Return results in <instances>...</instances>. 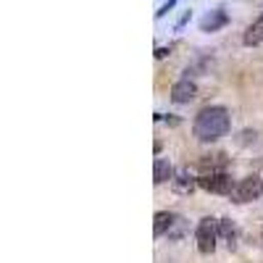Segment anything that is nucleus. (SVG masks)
<instances>
[{
  "label": "nucleus",
  "instance_id": "f257e3e1",
  "mask_svg": "<svg viewBox=\"0 0 263 263\" xmlns=\"http://www.w3.org/2000/svg\"><path fill=\"white\" fill-rule=\"evenodd\" d=\"M229 126H232V121H229V111H227V108L211 105V108H203V111L195 116L192 135L200 142H216V140H221L227 135Z\"/></svg>",
  "mask_w": 263,
  "mask_h": 263
},
{
  "label": "nucleus",
  "instance_id": "f03ea898",
  "mask_svg": "<svg viewBox=\"0 0 263 263\" xmlns=\"http://www.w3.org/2000/svg\"><path fill=\"white\" fill-rule=\"evenodd\" d=\"M195 239H197V250L211 255L216 250V242H218V218H213V216L200 218L197 232H195Z\"/></svg>",
  "mask_w": 263,
  "mask_h": 263
},
{
  "label": "nucleus",
  "instance_id": "7ed1b4c3",
  "mask_svg": "<svg viewBox=\"0 0 263 263\" xmlns=\"http://www.w3.org/2000/svg\"><path fill=\"white\" fill-rule=\"evenodd\" d=\"M260 195H263V179L258 174H250V177L239 179L234 184V190L229 192V197L234 203H250V200H258Z\"/></svg>",
  "mask_w": 263,
  "mask_h": 263
},
{
  "label": "nucleus",
  "instance_id": "20e7f679",
  "mask_svg": "<svg viewBox=\"0 0 263 263\" xmlns=\"http://www.w3.org/2000/svg\"><path fill=\"white\" fill-rule=\"evenodd\" d=\"M197 187H203L205 192H213V195H229L234 190L232 184V177L227 171H211V174H203L197 179Z\"/></svg>",
  "mask_w": 263,
  "mask_h": 263
},
{
  "label": "nucleus",
  "instance_id": "39448f33",
  "mask_svg": "<svg viewBox=\"0 0 263 263\" xmlns=\"http://www.w3.org/2000/svg\"><path fill=\"white\" fill-rule=\"evenodd\" d=\"M227 24H229V13L224 8H213L200 18V32H218Z\"/></svg>",
  "mask_w": 263,
  "mask_h": 263
},
{
  "label": "nucleus",
  "instance_id": "423d86ee",
  "mask_svg": "<svg viewBox=\"0 0 263 263\" xmlns=\"http://www.w3.org/2000/svg\"><path fill=\"white\" fill-rule=\"evenodd\" d=\"M195 95H197V84L190 82V79H182V82H177V84L171 87V100L179 103V105L195 100Z\"/></svg>",
  "mask_w": 263,
  "mask_h": 263
},
{
  "label": "nucleus",
  "instance_id": "0eeeda50",
  "mask_svg": "<svg viewBox=\"0 0 263 263\" xmlns=\"http://www.w3.org/2000/svg\"><path fill=\"white\" fill-rule=\"evenodd\" d=\"M174 221H177V213H168V211L156 213V218H153V234H156V237L168 234V229L174 227Z\"/></svg>",
  "mask_w": 263,
  "mask_h": 263
},
{
  "label": "nucleus",
  "instance_id": "6e6552de",
  "mask_svg": "<svg viewBox=\"0 0 263 263\" xmlns=\"http://www.w3.org/2000/svg\"><path fill=\"white\" fill-rule=\"evenodd\" d=\"M242 42L248 48H255V45H260L263 42V13L253 21V24L245 29V37H242Z\"/></svg>",
  "mask_w": 263,
  "mask_h": 263
},
{
  "label": "nucleus",
  "instance_id": "1a4fd4ad",
  "mask_svg": "<svg viewBox=\"0 0 263 263\" xmlns=\"http://www.w3.org/2000/svg\"><path fill=\"white\" fill-rule=\"evenodd\" d=\"M218 237H221L229 248L237 245V227H234L232 218H218Z\"/></svg>",
  "mask_w": 263,
  "mask_h": 263
},
{
  "label": "nucleus",
  "instance_id": "9d476101",
  "mask_svg": "<svg viewBox=\"0 0 263 263\" xmlns=\"http://www.w3.org/2000/svg\"><path fill=\"white\" fill-rule=\"evenodd\" d=\"M227 163H229V158L224 156V153H213V156L200 158V168H203L205 174H208V171H224Z\"/></svg>",
  "mask_w": 263,
  "mask_h": 263
},
{
  "label": "nucleus",
  "instance_id": "9b49d317",
  "mask_svg": "<svg viewBox=\"0 0 263 263\" xmlns=\"http://www.w3.org/2000/svg\"><path fill=\"white\" fill-rule=\"evenodd\" d=\"M168 179H174V168H171V163H168L166 158H158L156 166H153V182L163 184V182H168Z\"/></svg>",
  "mask_w": 263,
  "mask_h": 263
},
{
  "label": "nucleus",
  "instance_id": "f8f14e48",
  "mask_svg": "<svg viewBox=\"0 0 263 263\" xmlns=\"http://www.w3.org/2000/svg\"><path fill=\"white\" fill-rule=\"evenodd\" d=\"M171 182H174V190H177L179 195H192V190L197 187V182L187 177V171H179L177 179H171Z\"/></svg>",
  "mask_w": 263,
  "mask_h": 263
},
{
  "label": "nucleus",
  "instance_id": "ddd939ff",
  "mask_svg": "<svg viewBox=\"0 0 263 263\" xmlns=\"http://www.w3.org/2000/svg\"><path fill=\"white\" fill-rule=\"evenodd\" d=\"M184 229H187V221H184L182 216H177V221H174V227L168 229V234H166V237H168V239H179V237L184 234Z\"/></svg>",
  "mask_w": 263,
  "mask_h": 263
},
{
  "label": "nucleus",
  "instance_id": "4468645a",
  "mask_svg": "<svg viewBox=\"0 0 263 263\" xmlns=\"http://www.w3.org/2000/svg\"><path fill=\"white\" fill-rule=\"evenodd\" d=\"M177 3H179V0H168V3H163V6L156 11V16H158V18H163V16H166V13H168L174 6H177Z\"/></svg>",
  "mask_w": 263,
  "mask_h": 263
},
{
  "label": "nucleus",
  "instance_id": "2eb2a0df",
  "mask_svg": "<svg viewBox=\"0 0 263 263\" xmlns=\"http://www.w3.org/2000/svg\"><path fill=\"white\" fill-rule=\"evenodd\" d=\"M166 55H171V48H158V50H156V58H158V61L166 58Z\"/></svg>",
  "mask_w": 263,
  "mask_h": 263
},
{
  "label": "nucleus",
  "instance_id": "dca6fc26",
  "mask_svg": "<svg viewBox=\"0 0 263 263\" xmlns=\"http://www.w3.org/2000/svg\"><path fill=\"white\" fill-rule=\"evenodd\" d=\"M187 21H190V11H187V13H184V16H182V18H179V24H177V29H182V27H184V24H187Z\"/></svg>",
  "mask_w": 263,
  "mask_h": 263
},
{
  "label": "nucleus",
  "instance_id": "f3484780",
  "mask_svg": "<svg viewBox=\"0 0 263 263\" xmlns=\"http://www.w3.org/2000/svg\"><path fill=\"white\" fill-rule=\"evenodd\" d=\"M260 237H263V232H260Z\"/></svg>",
  "mask_w": 263,
  "mask_h": 263
}]
</instances>
